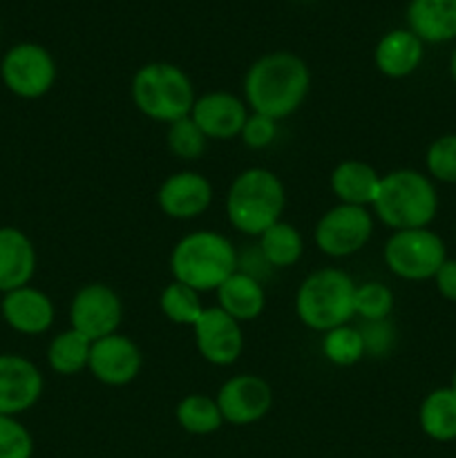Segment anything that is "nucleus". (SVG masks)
<instances>
[{"label":"nucleus","instance_id":"f704fd0d","mask_svg":"<svg viewBox=\"0 0 456 458\" xmlns=\"http://www.w3.org/2000/svg\"><path fill=\"white\" fill-rule=\"evenodd\" d=\"M273 271H275V268H273L271 262L264 258L258 242H255V244L244 246L241 250H237V273H244V276L266 284V282L271 280Z\"/></svg>","mask_w":456,"mask_h":458},{"label":"nucleus","instance_id":"4c0bfd02","mask_svg":"<svg viewBox=\"0 0 456 458\" xmlns=\"http://www.w3.org/2000/svg\"><path fill=\"white\" fill-rule=\"evenodd\" d=\"M450 387L454 389V392H456V369H454V374H452V383H450Z\"/></svg>","mask_w":456,"mask_h":458},{"label":"nucleus","instance_id":"bb28decb","mask_svg":"<svg viewBox=\"0 0 456 458\" xmlns=\"http://www.w3.org/2000/svg\"><path fill=\"white\" fill-rule=\"evenodd\" d=\"M159 309L168 322L179 327H190L192 329L206 307L201 304V293H197L190 286L182 284V282L173 280L161 291Z\"/></svg>","mask_w":456,"mask_h":458},{"label":"nucleus","instance_id":"1a4fd4ad","mask_svg":"<svg viewBox=\"0 0 456 458\" xmlns=\"http://www.w3.org/2000/svg\"><path fill=\"white\" fill-rule=\"evenodd\" d=\"M56 61L38 43H18L4 52L0 79L4 88L21 98H40L56 83Z\"/></svg>","mask_w":456,"mask_h":458},{"label":"nucleus","instance_id":"20e7f679","mask_svg":"<svg viewBox=\"0 0 456 458\" xmlns=\"http://www.w3.org/2000/svg\"><path fill=\"white\" fill-rule=\"evenodd\" d=\"M237 271V249L217 231H192L170 250L173 280L190 286L197 293L217 291Z\"/></svg>","mask_w":456,"mask_h":458},{"label":"nucleus","instance_id":"c9c22d12","mask_svg":"<svg viewBox=\"0 0 456 458\" xmlns=\"http://www.w3.org/2000/svg\"><path fill=\"white\" fill-rule=\"evenodd\" d=\"M432 280H434V286H436L438 295L445 298L447 302L456 304V259L447 258Z\"/></svg>","mask_w":456,"mask_h":458},{"label":"nucleus","instance_id":"39448f33","mask_svg":"<svg viewBox=\"0 0 456 458\" xmlns=\"http://www.w3.org/2000/svg\"><path fill=\"white\" fill-rule=\"evenodd\" d=\"M130 98L146 119L170 125L183 116H190L197 94L186 70L174 63L152 61L134 72Z\"/></svg>","mask_w":456,"mask_h":458},{"label":"nucleus","instance_id":"4be33fe9","mask_svg":"<svg viewBox=\"0 0 456 458\" xmlns=\"http://www.w3.org/2000/svg\"><path fill=\"white\" fill-rule=\"evenodd\" d=\"M217 307L235 318L240 325L250 320H258L266 309V291L262 282L244 276V273H232L217 291Z\"/></svg>","mask_w":456,"mask_h":458},{"label":"nucleus","instance_id":"dca6fc26","mask_svg":"<svg viewBox=\"0 0 456 458\" xmlns=\"http://www.w3.org/2000/svg\"><path fill=\"white\" fill-rule=\"evenodd\" d=\"M250 110L241 97L224 89H213L197 97L190 119L199 125L208 141H228L240 137Z\"/></svg>","mask_w":456,"mask_h":458},{"label":"nucleus","instance_id":"a211bd4d","mask_svg":"<svg viewBox=\"0 0 456 458\" xmlns=\"http://www.w3.org/2000/svg\"><path fill=\"white\" fill-rule=\"evenodd\" d=\"M425 58V43L407 27H396L380 36L374 49V65L387 79H407L420 67Z\"/></svg>","mask_w":456,"mask_h":458},{"label":"nucleus","instance_id":"2f4dec72","mask_svg":"<svg viewBox=\"0 0 456 458\" xmlns=\"http://www.w3.org/2000/svg\"><path fill=\"white\" fill-rule=\"evenodd\" d=\"M34 437L16 416H0V458H31Z\"/></svg>","mask_w":456,"mask_h":458},{"label":"nucleus","instance_id":"c85d7f7f","mask_svg":"<svg viewBox=\"0 0 456 458\" xmlns=\"http://www.w3.org/2000/svg\"><path fill=\"white\" fill-rule=\"evenodd\" d=\"M206 146L208 139L190 116L174 121L165 130V148L179 161H197L206 152Z\"/></svg>","mask_w":456,"mask_h":458},{"label":"nucleus","instance_id":"5701e85b","mask_svg":"<svg viewBox=\"0 0 456 458\" xmlns=\"http://www.w3.org/2000/svg\"><path fill=\"white\" fill-rule=\"evenodd\" d=\"M418 425L427 438L436 443L456 441V392L436 387L423 398L418 407Z\"/></svg>","mask_w":456,"mask_h":458},{"label":"nucleus","instance_id":"6ab92c4d","mask_svg":"<svg viewBox=\"0 0 456 458\" xmlns=\"http://www.w3.org/2000/svg\"><path fill=\"white\" fill-rule=\"evenodd\" d=\"M407 30L425 45L456 40V0H410L405 9Z\"/></svg>","mask_w":456,"mask_h":458},{"label":"nucleus","instance_id":"7ed1b4c3","mask_svg":"<svg viewBox=\"0 0 456 458\" xmlns=\"http://www.w3.org/2000/svg\"><path fill=\"white\" fill-rule=\"evenodd\" d=\"M286 208V188L273 170L253 165L237 174L226 192V219L237 233L258 240Z\"/></svg>","mask_w":456,"mask_h":458},{"label":"nucleus","instance_id":"423d86ee","mask_svg":"<svg viewBox=\"0 0 456 458\" xmlns=\"http://www.w3.org/2000/svg\"><path fill=\"white\" fill-rule=\"evenodd\" d=\"M353 295L356 282L347 271L335 267L317 268L295 291V316L307 329L326 334L356 318Z\"/></svg>","mask_w":456,"mask_h":458},{"label":"nucleus","instance_id":"f8f14e48","mask_svg":"<svg viewBox=\"0 0 456 458\" xmlns=\"http://www.w3.org/2000/svg\"><path fill=\"white\" fill-rule=\"evenodd\" d=\"M195 347L199 356L213 367H231L244 353V331L235 318L215 304L206 307L199 320L192 327Z\"/></svg>","mask_w":456,"mask_h":458},{"label":"nucleus","instance_id":"0eeeda50","mask_svg":"<svg viewBox=\"0 0 456 458\" xmlns=\"http://www.w3.org/2000/svg\"><path fill=\"white\" fill-rule=\"evenodd\" d=\"M384 267L405 282H425L436 276L447 259V246L432 228L393 231L383 246Z\"/></svg>","mask_w":456,"mask_h":458},{"label":"nucleus","instance_id":"f3484780","mask_svg":"<svg viewBox=\"0 0 456 458\" xmlns=\"http://www.w3.org/2000/svg\"><path fill=\"white\" fill-rule=\"evenodd\" d=\"M0 313L3 320L22 335L45 334L56 320V307L52 298L31 284L3 293Z\"/></svg>","mask_w":456,"mask_h":458},{"label":"nucleus","instance_id":"412c9836","mask_svg":"<svg viewBox=\"0 0 456 458\" xmlns=\"http://www.w3.org/2000/svg\"><path fill=\"white\" fill-rule=\"evenodd\" d=\"M329 186L338 204L371 208L380 186V173L362 159H344L331 170Z\"/></svg>","mask_w":456,"mask_h":458},{"label":"nucleus","instance_id":"a878e982","mask_svg":"<svg viewBox=\"0 0 456 458\" xmlns=\"http://www.w3.org/2000/svg\"><path fill=\"white\" fill-rule=\"evenodd\" d=\"M177 425L192 437H208L224 425L217 401L206 394H188L174 407Z\"/></svg>","mask_w":456,"mask_h":458},{"label":"nucleus","instance_id":"7c9ffc66","mask_svg":"<svg viewBox=\"0 0 456 458\" xmlns=\"http://www.w3.org/2000/svg\"><path fill=\"white\" fill-rule=\"evenodd\" d=\"M425 168L432 182L456 183V134H441L425 152Z\"/></svg>","mask_w":456,"mask_h":458},{"label":"nucleus","instance_id":"f03ea898","mask_svg":"<svg viewBox=\"0 0 456 458\" xmlns=\"http://www.w3.org/2000/svg\"><path fill=\"white\" fill-rule=\"evenodd\" d=\"M371 213L392 231L429 228L438 213V191L420 170L396 168L380 174Z\"/></svg>","mask_w":456,"mask_h":458},{"label":"nucleus","instance_id":"f257e3e1","mask_svg":"<svg viewBox=\"0 0 456 458\" xmlns=\"http://www.w3.org/2000/svg\"><path fill=\"white\" fill-rule=\"evenodd\" d=\"M241 89L250 112L284 121L307 101L311 89V70L298 54L277 49L250 63Z\"/></svg>","mask_w":456,"mask_h":458},{"label":"nucleus","instance_id":"9b49d317","mask_svg":"<svg viewBox=\"0 0 456 458\" xmlns=\"http://www.w3.org/2000/svg\"><path fill=\"white\" fill-rule=\"evenodd\" d=\"M215 401L222 411L224 423L246 428L259 423L271 411L273 389L262 376L237 374L224 380Z\"/></svg>","mask_w":456,"mask_h":458},{"label":"nucleus","instance_id":"cd10ccee","mask_svg":"<svg viewBox=\"0 0 456 458\" xmlns=\"http://www.w3.org/2000/svg\"><path fill=\"white\" fill-rule=\"evenodd\" d=\"M320 349L325 360L335 367H353L367 356L360 331L351 322L322 334Z\"/></svg>","mask_w":456,"mask_h":458},{"label":"nucleus","instance_id":"393cba45","mask_svg":"<svg viewBox=\"0 0 456 458\" xmlns=\"http://www.w3.org/2000/svg\"><path fill=\"white\" fill-rule=\"evenodd\" d=\"M258 244L273 268L295 267L304 255L302 233L291 222H284V219H280L271 228H266L258 237Z\"/></svg>","mask_w":456,"mask_h":458},{"label":"nucleus","instance_id":"4468645a","mask_svg":"<svg viewBox=\"0 0 456 458\" xmlns=\"http://www.w3.org/2000/svg\"><path fill=\"white\" fill-rule=\"evenodd\" d=\"M213 183L197 170H177L156 188V206L161 213L177 222L201 217L213 204Z\"/></svg>","mask_w":456,"mask_h":458},{"label":"nucleus","instance_id":"ddd939ff","mask_svg":"<svg viewBox=\"0 0 456 458\" xmlns=\"http://www.w3.org/2000/svg\"><path fill=\"white\" fill-rule=\"evenodd\" d=\"M141 347L125 334H112L94 340L88 371L106 387H125L141 374Z\"/></svg>","mask_w":456,"mask_h":458},{"label":"nucleus","instance_id":"6e6552de","mask_svg":"<svg viewBox=\"0 0 456 458\" xmlns=\"http://www.w3.org/2000/svg\"><path fill=\"white\" fill-rule=\"evenodd\" d=\"M376 217L365 206L335 204L320 215L313 228V242L326 258L344 259L360 253L374 235Z\"/></svg>","mask_w":456,"mask_h":458},{"label":"nucleus","instance_id":"b1692460","mask_svg":"<svg viewBox=\"0 0 456 458\" xmlns=\"http://www.w3.org/2000/svg\"><path fill=\"white\" fill-rule=\"evenodd\" d=\"M92 340L70 327L54 335L47 344V365L58 376H76L88 369Z\"/></svg>","mask_w":456,"mask_h":458},{"label":"nucleus","instance_id":"9d476101","mask_svg":"<svg viewBox=\"0 0 456 458\" xmlns=\"http://www.w3.org/2000/svg\"><path fill=\"white\" fill-rule=\"evenodd\" d=\"M123 320V302L112 286L89 282L80 286L70 302V327L88 340H101L119 334Z\"/></svg>","mask_w":456,"mask_h":458},{"label":"nucleus","instance_id":"c756f323","mask_svg":"<svg viewBox=\"0 0 456 458\" xmlns=\"http://www.w3.org/2000/svg\"><path fill=\"white\" fill-rule=\"evenodd\" d=\"M353 309L360 320H384L393 311V291L384 282H362L356 284Z\"/></svg>","mask_w":456,"mask_h":458},{"label":"nucleus","instance_id":"e433bc0d","mask_svg":"<svg viewBox=\"0 0 456 458\" xmlns=\"http://www.w3.org/2000/svg\"><path fill=\"white\" fill-rule=\"evenodd\" d=\"M450 74L456 83V47H454V52H452V58H450Z\"/></svg>","mask_w":456,"mask_h":458},{"label":"nucleus","instance_id":"aec40b11","mask_svg":"<svg viewBox=\"0 0 456 458\" xmlns=\"http://www.w3.org/2000/svg\"><path fill=\"white\" fill-rule=\"evenodd\" d=\"M36 273V249L16 226H0V293L31 282Z\"/></svg>","mask_w":456,"mask_h":458},{"label":"nucleus","instance_id":"2eb2a0df","mask_svg":"<svg viewBox=\"0 0 456 458\" xmlns=\"http://www.w3.org/2000/svg\"><path fill=\"white\" fill-rule=\"evenodd\" d=\"M45 380L38 367L18 353H0V416H18L43 396Z\"/></svg>","mask_w":456,"mask_h":458},{"label":"nucleus","instance_id":"473e14b6","mask_svg":"<svg viewBox=\"0 0 456 458\" xmlns=\"http://www.w3.org/2000/svg\"><path fill=\"white\" fill-rule=\"evenodd\" d=\"M358 331L365 343V353L371 358H387L393 352L398 340V331L389 318L384 320H362Z\"/></svg>","mask_w":456,"mask_h":458},{"label":"nucleus","instance_id":"72a5a7b5","mask_svg":"<svg viewBox=\"0 0 456 458\" xmlns=\"http://www.w3.org/2000/svg\"><path fill=\"white\" fill-rule=\"evenodd\" d=\"M277 123H280V121L268 119V116L258 114V112H250L244 128H241L240 132L241 143H244L246 148H250V150H264V148H268L275 141Z\"/></svg>","mask_w":456,"mask_h":458}]
</instances>
